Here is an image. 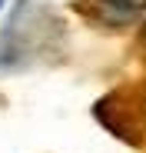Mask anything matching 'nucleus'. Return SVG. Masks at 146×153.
Listing matches in <instances>:
<instances>
[{
  "instance_id": "f03ea898",
  "label": "nucleus",
  "mask_w": 146,
  "mask_h": 153,
  "mask_svg": "<svg viewBox=\"0 0 146 153\" xmlns=\"http://www.w3.org/2000/svg\"><path fill=\"white\" fill-rule=\"evenodd\" d=\"M80 10L100 27H130L146 17V0H86V7Z\"/></svg>"
},
{
  "instance_id": "f257e3e1",
  "label": "nucleus",
  "mask_w": 146,
  "mask_h": 153,
  "mask_svg": "<svg viewBox=\"0 0 146 153\" xmlns=\"http://www.w3.org/2000/svg\"><path fill=\"white\" fill-rule=\"evenodd\" d=\"M96 113L126 143H133V146L146 143V83H139V90H133V93H110L96 107Z\"/></svg>"
}]
</instances>
